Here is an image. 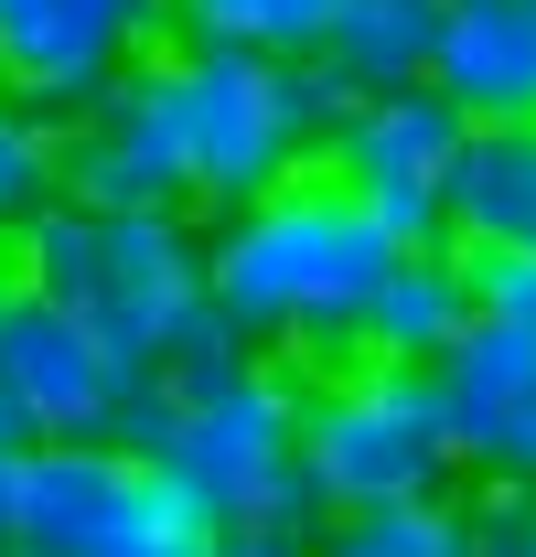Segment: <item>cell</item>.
<instances>
[{"label": "cell", "instance_id": "cell-1", "mask_svg": "<svg viewBox=\"0 0 536 557\" xmlns=\"http://www.w3.org/2000/svg\"><path fill=\"white\" fill-rule=\"evenodd\" d=\"M398 269L387 225L354 205L343 183L301 172L258 205L215 214L204 236V311L268 364H354V322L376 278Z\"/></svg>", "mask_w": 536, "mask_h": 557}, {"label": "cell", "instance_id": "cell-2", "mask_svg": "<svg viewBox=\"0 0 536 557\" xmlns=\"http://www.w3.org/2000/svg\"><path fill=\"white\" fill-rule=\"evenodd\" d=\"M150 483L194 515L204 536H247V525H322L301 493V375L247 354L236 375H215L194 397H161L139 375V397L108 429Z\"/></svg>", "mask_w": 536, "mask_h": 557}, {"label": "cell", "instance_id": "cell-3", "mask_svg": "<svg viewBox=\"0 0 536 557\" xmlns=\"http://www.w3.org/2000/svg\"><path fill=\"white\" fill-rule=\"evenodd\" d=\"M161 97H172V139H183V194L215 214L301 183L343 108L322 65H279V54H236V44H161Z\"/></svg>", "mask_w": 536, "mask_h": 557}, {"label": "cell", "instance_id": "cell-4", "mask_svg": "<svg viewBox=\"0 0 536 557\" xmlns=\"http://www.w3.org/2000/svg\"><path fill=\"white\" fill-rule=\"evenodd\" d=\"M11 278L65 300L108 354H130L139 375L161 364V344L204 311V236L194 214H86L44 205L11 236Z\"/></svg>", "mask_w": 536, "mask_h": 557}, {"label": "cell", "instance_id": "cell-5", "mask_svg": "<svg viewBox=\"0 0 536 557\" xmlns=\"http://www.w3.org/2000/svg\"><path fill=\"white\" fill-rule=\"evenodd\" d=\"M451 440L418 364H322L301 386V493L312 515H365V504H429L451 493Z\"/></svg>", "mask_w": 536, "mask_h": 557}, {"label": "cell", "instance_id": "cell-6", "mask_svg": "<svg viewBox=\"0 0 536 557\" xmlns=\"http://www.w3.org/2000/svg\"><path fill=\"white\" fill-rule=\"evenodd\" d=\"M172 0H0V97L33 119H86L130 65L161 54Z\"/></svg>", "mask_w": 536, "mask_h": 557}, {"label": "cell", "instance_id": "cell-7", "mask_svg": "<svg viewBox=\"0 0 536 557\" xmlns=\"http://www.w3.org/2000/svg\"><path fill=\"white\" fill-rule=\"evenodd\" d=\"M462 150V119L429 86H387V97H343L322 129V183H343L354 205L387 225V247H440V172Z\"/></svg>", "mask_w": 536, "mask_h": 557}, {"label": "cell", "instance_id": "cell-8", "mask_svg": "<svg viewBox=\"0 0 536 557\" xmlns=\"http://www.w3.org/2000/svg\"><path fill=\"white\" fill-rule=\"evenodd\" d=\"M0 397L33 440H108L119 408L139 397V364L108 354L65 300L11 278V300H0Z\"/></svg>", "mask_w": 536, "mask_h": 557}, {"label": "cell", "instance_id": "cell-9", "mask_svg": "<svg viewBox=\"0 0 536 557\" xmlns=\"http://www.w3.org/2000/svg\"><path fill=\"white\" fill-rule=\"evenodd\" d=\"M429 397H440L451 472L536 493V322H483L472 311V333L429 364Z\"/></svg>", "mask_w": 536, "mask_h": 557}, {"label": "cell", "instance_id": "cell-10", "mask_svg": "<svg viewBox=\"0 0 536 557\" xmlns=\"http://www.w3.org/2000/svg\"><path fill=\"white\" fill-rule=\"evenodd\" d=\"M65 205L86 214H183V139L161 97V54L130 65L86 119H65Z\"/></svg>", "mask_w": 536, "mask_h": 557}, {"label": "cell", "instance_id": "cell-11", "mask_svg": "<svg viewBox=\"0 0 536 557\" xmlns=\"http://www.w3.org/2000/svg\"><path fill=\"white\" fill-rule=\"evenodd\" d=\"M150 472L119 440H33L11 461V557H97Z\"/></svg>", "mask_w": 536, "mask_h": 557}, {"label": "cell", "instance_id": "cell-12", "mask_svg": "<svg viewBox=\"0 0 536 557\" xmlns=\"http://www.w3.org/2000/svg\"><path fill=\"white\" fill-rule=\"evenodd\" d=\"M429 97L462 129H536V0H440Z\"/></svg>", "mask_w": 536, "mask_h": 557}, {"label": "cell", "instance_id": "cell-13", "mask_svg": "<svg viewBox=\"0 0 536 557\" xmlns=\"http://www.w3.org/2000/svg\"><path fill=\"white\" fill-rule=\"evenodd\" d=\"M440 236L472 258H536V129H462L440 172Z\"/></svg>", "mask_w": 536, "mask_h": 557}, {"label": "cell", "instance_id": "cell-14", "mask_svg": "<svg viewBox=\"0 0 536 557\" xmlns=\"http://www.w3.org/2000/svg\"><path fill=\"white\" fill-rule=\"evenodd\" d=\"M462 333H472V278H462V247L440 236V247H398V269L376 278V300H365V322H354V354L429 375Z\"/></svg>", "mask_w": 536, "mask_h": 557}, {"label": "cell", "instance_id": "cell-15", "mask_svg": "<svg viewBox=\"0 0 536 557\" xmlns=\"http://www.w3.org/2000/svg\"><path fill=\"white\" fill-rule=\"evenodd\" d=\"M429 44H440V0H333L312 65L333 75V97H387V86H429Z\"/></svg>", "mask_w": 536, "mask_h": 557}, {"label": "cell", "instance_id": "cell-16", "mask_svg": "<svg viewBox=\"0 0 536 557\" xmlns=\"http://www.w3.org/2000/svg\"><path fill=\"white\" fill-rule=\"evenodd\" d=\"M312 557H472V515H462V493H429V504H365V515H322Z\"/></svg>", "mask_w": 536, "mask_h": 557}, {"label": "cell", "instance_id": "cell-17", "mask_svg": "<svg viewBox=\"0 0 536 557\" xmlns=\"http://www.w3.org/2000/svg\"><path fill=\"white\" fill-rule=\"evenodd\" d=\"M183 44H236V54H279V65H312L333 0H172Z\"/></svg>", "mask_w": 536, "mask_h": 557}, {"label": "cell", "instance_id": "cell-18", "mask_svg": "<svg viewBox=\"0 0 536 557\" xmlns=\"http://www.w3.org/2000/svg\"><path fill=\"white\" fill-rule=\"evenodd\" d=\"M44 205H65V129L33 119L22 97H0V247H11Z\"/></svg>", "mask_w": 536, "mask_h": 557}, {"label": "cell", "instance_id": "cell-19", "mask_svg": "<svg viewBox=\"0 0 536 557\" xmlns=\"http://www.w3.org/2000/svg\"><path fill=\"white\" fill-rule=\"evenodd\" d=\"M97 557H215V536H204L194 515H183L172 493L150 483V493H139V504H130V515H119V536H108V547H97Z\"/></svg>", "mask_w": 536, "mask_h": 557}, {"label": "cell", "instance_id": "cell-20", "mask_svg": "<svg viewBox=\"0 0 536 557\" xmlns=\"http://www.w3.org/2000/svg\"><path fill=\"white\" fill-rule=\"evenodd\" d=\"M462 515H472V557H536V493L483 483L462 493Z\"/></svg>", "mask_w": 536, "mask_h": 557}, {"label": "cell", "instance_id": "cell-21", "mask_svg": "<svg viewBox=\"0 0 536 557\" xmlns=\"http://www.w3.org/2000/svg\"><path fill=\"white\" fill-rule=\"evenodd\" d=\"M462 278L483 322H536V258H472L462 247Z\"/></svg>", "mask_w": 536, "mask_h": 557}, {"label": "cell", "instance_id": "cell-22", "mask_svg": "<svg viewBox=\"0 0 536 557\" xmlns=\"http://www.w3.org/2000/svg\"><path fill=\"white\" fill-rule=\"evenodd\" d=\"M22 450H33V429L11 418V397H0V461H22Z\"/></svg>", "mask_w": 536, "mask_h": 557}, {"label": "cell", "instance_id": "cell-23", "mask_svg": "<svg viewBox=\"0 0 536 557\" xmlns=\"http://www.w3.org/2000/svg\"><path fill=\"white\" fill-rule=\"evenodd\" d=\"M0 557H11V461H0Z\"/></svg>", "mask_w": 536, "mask_h": 557}, {"label": "cell", "instance_id": "cell-24", "mask_svg": "<svg viewBox=\"0 0 536 557\" xmlns=\"http://www.w3.org/2000/svg\"><path fill=\"white\" fill-rule=\"evenodd\" d=\"M0 300H11V247H0Z\"/></svg>", "mask_w": 536, "mask_h": 557}]
</instances>
